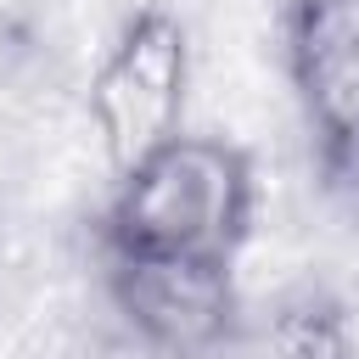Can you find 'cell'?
Returning <instances> with one entry per match:
<instances>
[{
  "label": "cell",
  "mask_w": 359,
  "mask_h": 359,
  "mask_svg": "<svg viewBox=\"0 0 359 359\" xmlns=\"http://www.w3.org/2000/svg\"><path fill=\"white\" fill-rule=\"evenodd\" d=\"M185 107H191V34L168 6H140L101 50L84 90V118L107 168L123 174L129 163L174 140L185 129Z\"/></svg>",
  "instance_id": "7a4b0ae2"
},
{
  "label": "cell",
  "mask_w": 359,
  "mask_h": 359,
  "mask_svg": "<svg viewBox=\"0 0 359 359\" xmlns=\"http://www.w3.org/2000/svg\"><path fill=\"white\" fill-rule=\"evenodd\" d=\"M107 303L151 359H224L247 331L230 258L107 252Z\"/></svg>",
  "instance_id": "3957f363"
},
{
  "label": "cell",
  "mask_w": 359,
  "mask_h": 359,
  "mask_svg": "<svg viewBox=\"0 0 359 359\" xmlns=\"http://www.w3.org/2000/svg\"><path fill=\"white\" fill-rule=\"evenodd\" d=\"M286 79L325 191L359 202V0L286 6Z\"/></svg>",
  "instance_id": "277c9868"
},
{
  "label": "cell",
  "mask_w": 359,
  "mask_h": 359,
  "mask_svg": "<svg viewBox=\"0 0 359 359\" xmlns=\"http://www.w3.org/2000/svg\"><path fill=\"white\" fill-rule=\"evenodd\" d=\"M112 202L101 219L107 252H180L230 258L252 236L258 174L252 157L224 135L180 129L123 174H112Z\"/></svg>",
  "instance_id": "6da1fadb"
},
{
  "label": "cell",
  "mask_w": 359,
  "mask_h": 359,
  "mask_svg": "<svg viewBox=\"0 0 359 359\" xmlns=\"http://www.w3.org/2000/svg\"><path fill=\"white\" fill-rule=\"evenodd\" d=\"M264 348L269 359H359V325L331 286L297 280L264 309Z\"/></svg>",
  "instance_id": "5b68a950"
}]
</instances>
